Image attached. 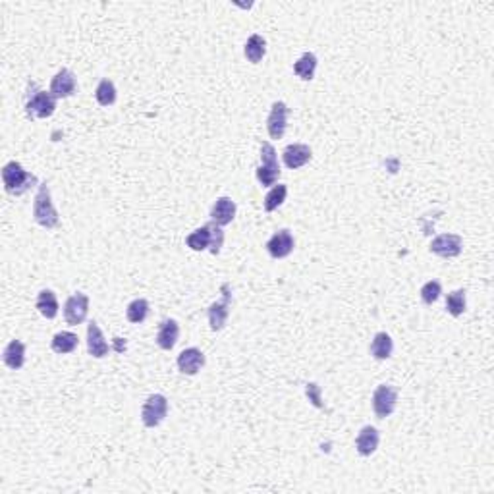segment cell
I'll return each instance as SVG.
<instances>
[{"label": "cell", "instance_id": "cell-25", "mask_svg": "<svg viewBox=\"0 0 494 494\" xmlns=\"http://www.w3.org/2000/svg\"><path fill=\"white\" fill-rule=\"evenodd\" d=\"M79 344V340L75 336L74 332H68V330H64V332H58L56 336L53 338V349L56 354H72L75 347Z\"/></svg>", "mask_w": 494, "mask_h": 494}, {"label": "cell", "instance_id": "cell-20", "mask_svg": "<svg viewBox=\"0 0 494 494\" xmlns=\"http://www.w3.org/2000/svg\"><path fill=\"white\" fill-rule=\"evenodd\" d=\"M2 361L6 363V367L14 369V371L23 367V363H25V346H23V342L12 340L10 344L4 347Z\"/></svg>", "mask_w": 494, "mask_h": 494}, {"label": "cell", "instance_id": "cell-17", "mask_svg": "<svg viewBox=\"0 0 494 494\" xmlns=\"http://www.w3.org/2000/svg\"><path fill=\"white\" fill-rule=\"evenodd\" d=\"M234 217H236V203L230 197H219L210 209V219L219 226L230 224L234 221Z\"/></svg>", "mask_w": 494, "mask_h": 494}, {"label": "cell", "instance_id": "cell-21", "mask_svg": "<svg viewBox=\"0 0 494 494\" xmlns=\"http://www.w3.org/2000/svg\"><path fill=\"white\" fill-rule=\"evenodd\" d=\"M392 349H394V342L386 332H379L377 336L373 338L371 342V356L379 361H384L392 356Z\"/></svg>", "mask_w": 494, "mask_h": 494}, {"label": "cell", "instance_id": "cell-11", "mask_svg": "<svg viewBox=\"0 0 494 494\" xmlns=\"http://www.w3.org/2000/svg\"><path fill=\"white\" fill-rule=\"evenodd\" d=\"M288 126V106L282 101H276L271 108V114L267 120V129L273 139H282Z\"/></svg>", "mask_w": 494, "mask_h": 494}, {"label": "cell", "instance_id": "cell-26", "mask_svg": "<svg viewBox=\"0 0 494 494\" xmlns=\"http://www.w3.org/2000/svg\"><path fill=\"white\" fill-rule=\"evenodd\" d=\"M149 315V301L147 299H136L132 304L127 305L126 309V317L129 323L134 325H141Z\"/></svg>", "mask_w": 494, "mask_h": 494}, {"label": "cell", "instance_id": "cell-13", "mask_svg": "<svg viewBox=\"0 0 494 494\" xmlns=\"http://www.w3.org/2000/svg\"><path fill=\"white\" fill-rule=\"evenodd\" d=\"M75 87H77L75 75L70 70L62 68L51 82V93H53L54 99H68L75 93Z\"/></svg>", "mask_w": 494, "mask_h": 494}, {"label": "cell", "instance_id": "cell-27", "mask_svg": "<svg viewBox=\"0 0 494 494\" xmlns=\"http://www.w3.org/2000/svg\"><path fill=\"white\" fill-rule=\"evenodd\" d=\"M286 195H288V186H284V184L274 186L273 190L267 193V197H264V210L273 212V210L278 209L286 201Z\"/></svg>", "mask_w": 494, "mask_h": 494}, {"label": "cell", "instance_id": "cell-15", "mask_svg": "<svg viewBox=\"0 0 494 494\" xmlns=\"http://www.w3.org/2000/svg\"><path fill=\"white\" fill-rule=\"evenodd\" d=\"M87 349H89V354L97 359L105 358V356H108V351H110V347L106 344L105 336H103V332H101V328H99L95 321H91V323L87 325Z\"/></svg>", "mask_w": 494, "mask_h": 494}, {"label": "cell", "instance_id": "cell-24", "mask_svg": "<svg viewBox=\"0 0 494 494\" xmlns=\"http://www.w3.org/2000/svg\"><path fill=\"white\" fill-rule=\"evenodd\" d=\"M317 56L313 53H305L297 62L294 64V72L305 82H311L317 70Z\"/></svg>", "mask_w": 494, "mask_h": 494}, {"label": "cell", "instance_id": "cell-10", "mask_svg": "<svg viewBox=\"0 0 494 494\" xmlns=\"http://www.w3.org/2000/svg\"><path fill=\"white\" fill-rule=\"evenodd\" d=\"M462 247L463 240L462 236H458V234H442L439 238H434L431 243V251L439 257H444V259L458 257L462 253Z\"/></svg>", "mask_w": 494, "mask_h": 494}, {"label": "cell", "instance_id": "cell-3", "mask_svg": "<svg viewBox=\"0 0 494 494\" xmlns=\"http://www.w3.org/2000/svg\"><path fill=\"white\" fill-rule=\"evenodd\" d=\"M33 219L37 224H41L42 228L51 230L58 226V212L54 209L53 199H51V190L47 184L39 186V191L35 195V203H33Z\"/></svg>", "mask_w": 494, "mask_h": 494}, {"label": "cell", "instance_id": "cell-16", "mask_svg": "<svg viewBox=\"0 0 494 494\" xmlns=\"http://www.w3.org/2000/svg\"><path fill=\"white\" fill-rule=\"evenodd\" d=\"M205 365V356L197 347H188L178 356V369L184 375H197Z\"/></svg>", "mask_w": 494, "mask_h": 494}, {"label": "cell", "instance_id": "cell-30", "mask_svg": "<svg viewBox=\"0 0 494 494\" xmlns=\"http://www.w3.org/2000/svg\"><path fill=\"white\" fill-rule=\"evenodd\" d=\"M442 294V286L439 280H431V282H427V284L421 288V299H423V304L427 305H432Z\"/></svg>", "mask_w": 494, "mask_h": 494}, {"label": "cell", "instance_id": "cell-28", "mask_svg": "<svg viewBox=\"0 0 494 494\" xmlns=\"http://www.w3.org/2000/svg\"><path fill=\"white\" fill-rule=\"evenodd\" d=\"M97 103L101 106H110L114 105L116 101V87L110 79H103L95 91Z\"/></svg>", "mask_w": 494, "mask_h": 494}, {"label": "cell", "instance_id": "cell-4", "mask_svg": "<svg viewBox=\"0 0 494 494\" xmlns=\"http://www.w3.org/2000/svg\"><path fill=\"white\" fill-rule=\"evenodd\" d=\"M278 178H280V166H278L276 151L269 141H263L261 143V166L257 169V180L263 188H269V186H274Z\"/></svg>", "mask_w": 494, "mask_h": 494}, {"label": "cell", "instance_id": "cell-12", "mask_svg": "<svg viewBox=\"0 0 494 494\" xmlns=\"http://www.w3.org/2000/svg\"><path fill=\"white\" fill-rule=\"evenodd\" d=\"M294 236L290 234V230H280L274 234L273 238L267 242V249L271 253V257L274 259H284L290 253L294 251Z\"/></svg>", "mask_w": 494, "mask_h": 494}, {"label": "cell", "instance_id": "cell-5", "mask_svg": "<svg viewBox=\"0 0 494 494\" xmlns=\"http://www.w3.org/2000/svg\"><path fill=\"white\" fill-rule=\"evenodd\" d=\"M166 413H169V399L164 398L162 394H153V396H149L147 402L141 408V421H143L145 427L153 429L164 421Z\"/></svg>", "mask_w": 494, "mask_h": 494}, {"label": "cell", "instance_id": "cell-22", "mask_svg": "<svg viewBox=\"0 0 494 494\" xmlns=\"http://www.w3.org/2000/svg\"><path fill=\"white\" fill-rule=\"evenodd\" d=\"M37 309L45 319H54L58 315V299L53 290H42L41 294L37 295Z\"/></svg>", "mask_w": 494, "mask_h": 494}, {"label": "cell", "instance_id": "cell-7", "mask_svg": "<svg viewBox=\"0 0 494 494\" xmlns=\"http://www.w3.org/2000/svg\"><path fill=\"white\" fill-rule=\"evenodd\" d=\"M27 116L29 118H49L56 110V99L53 93L49 91H41V89H35V93L27 99V105H25Z\"/></svg>", "mask_w": 494, "mask_h": 494}, {"label": "cell", "instance_id": "cell-19", "mask_svg": "<svg viewBox=\"0 0 494 494\" xmlns=\"http://www.w3.org/2000/svg\"><path fill=\"white\" fill-rule=\"evenodd\" d=\"M180 336V326L174 319H166L162 321L160 326H158V334H157V344L158 347L162 349H172L176 346Z\"/></svg>", "mask_w": 494, "mask_h": 494}, {"label": "cell", "instance_id": "cell-2", "mask_svg": "<svg viewBox=\"0 0 494 494\" xmlns=\"http://www.w3.org/2000/svg\"><path fill=\"white\" fill-rule=\"evenodd\" d=\"M2 182H4V190L10 195H23L37 184V178L27 170H23L20 162L12 160L2 169Z\"/></svg>", "mask_w": 494, "mask_h": 494}, {"label": "cell", "instance_id": "cell-8", "mask_svg": "<svg viewBox=\"0 0 494 494\" xmlns=\"http://www.w3.org/2000/svg\"><path fill=\"white\" fill-rule=\"evenodd\" d=\"M89 313V297L82 292H77L72 297L66 299L64 304V317H66V323L72 326H77L84 323Z\"/></svg>", "mask_w": 494, "mask_h": 494}, {"label": "cell", "instance_id": "cell-18", "mask_svg": "<svg viewBox=\"0 0 494 494\" xmlns=\"http://www.w3.org/2000/svg\"><path fill=\"white\" fill-rule=\"evenodd\" d=\"M379 441H380L379 431H377L375 427L367 425V427H363L361 432L358 434V439H356V448H358V452L361 454V456H371V454L379 448Z\"/></svg>", "mask_w": 494, "mask_h": 494}, {"label": "cell", "instance_id": "cell-6", "mask_svg": "<svg viewBox=\"0 0 494 494\" xmlns=\"http://www.w3.org/2000/svg\"><path fill=\"white\" fill-rule=\"evenodd\" d=\"M398 404V390L390 384H380L373 394V411L379 419H386L394 413Z\"/></svg>", "mask_w": 494, "mask_h": 494}, {"label": "cell", "instance_id": "cell-23", "mask_svg": "<svg viewBox=\"0 0 494 494\" xmlns=\"http://www.w3.org/2000/svg\"><path fill=\"white\" fill-rule=\"evenodd\" d=\"M243 53H245V58L253 64H259L263 60L264 53H267V42L261 35H251L247 42H245V49H243Z\"/></svg>", "mask_w": 494, "mask_h": 494}, {"label": "cell", "instance_id": "cell-14", "mask_svg": "<svg viewBox=\"0 0 494 494\" xmlns=\"http://www.w3.org/2000/svg\"><path fill=\"white\" fill-rule=\"evenodd\" d=\"M282 158H284V164L288 169L297 170L311 160V149L305 143H292L284 149Z\"/></svg>", "mask_w": 494, "mask_h": 494}, {"label": "cell", "instance_id": "cell-29", "mask_svg": "<svg viewBox=\"0 0 494 494\" xmlns=\"http://www.w3.org/2000/svg\"><path fill=\"white\" fill-rule=\"evenodd\" d=\"M465 290H456L446 297V309L452 317H460L465 311Z\"/></svg>", "mask_w": 494, "mask_h": 494}, {"label": "cell", "instance_id": "cell-9", "mask_svg": "<svg viewBox=\"0 0 494 494\" xmlns=\"http://www.w3.org/2000/svg\"><path fill=\"white\" fill-rule=\"evenodd\" d=\"M222 299L212 304L209 307V323L212 330H222L226 321H228V315H230V299H232V292H230V284H222Z\"/></svg>", "mask_w": 494, "mask_h": 494}, {"label": "cell", "instance_id": "cell-1", "mask_svg": "<svg viewBox=\"0 0 494 494\" xmlns=\"http://www.w3.org/2000/svg\"><path fill=\"white\" fill-rule=\"evenodd\" d=\"M186 243L188 247H191L193 251H205V249H210L212 255L221 251L222 243H224V232H222V226L214 224V222H209L205 226H201L195 232H191L190 236L186 238Z\"/></svg>", "mask_w": 494, "mask_h": 494}]
</instances>
